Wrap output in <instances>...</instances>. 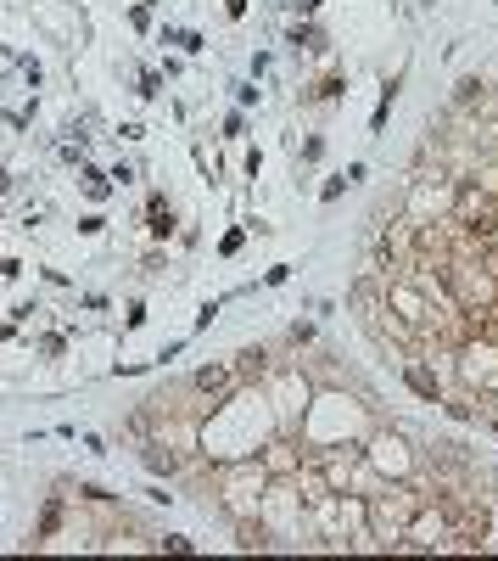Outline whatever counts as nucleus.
<instances>
[{
  "label": "nucleus",
  "mask_w": 498,
  "mask_h": 561,
  "mask_svg": "<svg viewBox=\"0 0 498 561\" xmlns=\"http://www.w3.org/2000/svg\"><path fill=\"white\" fill-rule=\"evenodd\" d=\"M196 388H202V393H224V388H230V371H224V365H208V371L196 376Z\"/></svg>",
  "instance_id": "1"
},
{
  "label": "nucleus",
  "mask_w": 498,
  "mask_h": 561,
  "mask_svg": "<svg viewBox=\"0 0 498 561\" xmlns=\"http://www.w3.org/2000/svg\"><path fill=\"white\" fill-rule=\"evenodd\" d=\"M241 371H247V376H263V348H247V354H241Z\"/></svg>",
  "instance_id": "2"
},
{
  "label": "nucleus",
  "mask_w": 498,
  "mask_h": 561,
  "mask_svg": "<svg viewBox=\"0 0 498 561\" xmlns=\"http://www.w3.org/2000/svg\"><path fill=\"white\" fill-rule=\"evenodd\" d=\"M241 545H247V550H263L269 539H263V528H252V522H247V528H241Z\"/></svg>",
  "instance_id": "3"
},
{
  "label": "nucleus",
  "mask_w": 498,
  "mask_h": 561,
  "mask_svg": "<svg viewBox=\"0 0 498 561\" xmlns=\"http://www.w3.org/2000/svg\"><path fill=\"white\" fill-rule=\"evenodd\" d=\"M146 466H157V472H168V466H174V455H168V449H146Z\"/></svg>",
  "instance_id": "4"
}]
</instances>
